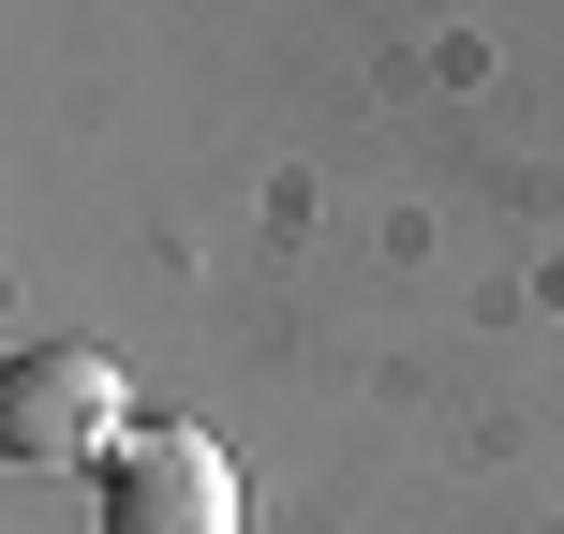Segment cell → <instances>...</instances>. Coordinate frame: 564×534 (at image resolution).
Here are the masks:
<instances>
[{
	"instance_id": "6da1fadb",
	"label": "cell",
	"mask_w": 564,
	"mask_h": 534,
	"mask_svg": "<svg viewBox=\"0 0 564 534\" xmlns=\"http://www.w3.org/2000/svg\"><path fill=\"white\" fill-rule=\"evenodd\" d=\"M89 520L105 534H238V460L208 431H119L89 460Z\"/></svg>"
},
{
	"instance_id": "7a4b0ae2",
	"label": "cell",
	"mask_w": 564,
	"mask_h": 534,
	"mask_svg": "<svg viewBox=\"0 0 564 534\" xmlns=\"http://www.w3.org/2000/svg\"><path fill=\"white\" fill-rule=\"evenodd\" d=\"M119 371L89 357V341H30L15 371H0V460L15 476H59V460H105L119 446Z\"/></svg>"
}]
</instances>
